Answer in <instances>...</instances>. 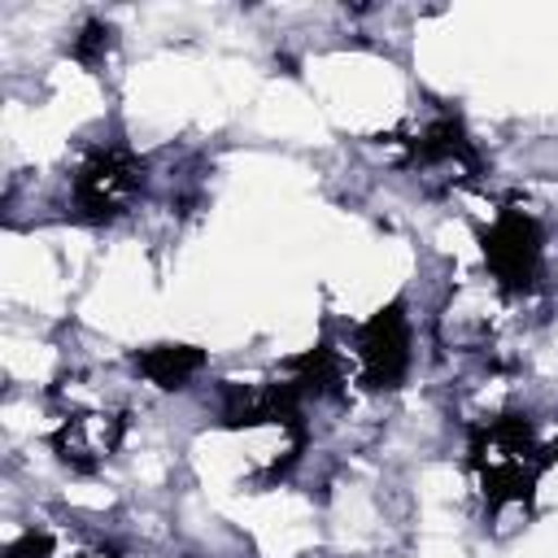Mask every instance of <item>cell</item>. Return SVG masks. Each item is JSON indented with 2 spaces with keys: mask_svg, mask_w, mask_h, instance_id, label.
Segmentation results:
<instances>
[{
  "mask_svg": "<svg viewBox=\"0 0 558 558\" xmlns=\"http://www.w3.org/2000/svg\"><path fill=\"white\" fill-rule=\"evenodd\" d=\"M466 458H471V471L480 480L488 510L527 506L545 466L554 462V453L536 440V427L527 414H501V418L471 427Z\"/></svg>",
  "mask_w": 558,
  "mask_h": 558,
  "instance_id": "cell-1",
  "label": "cell"
},
{
  "mask_svg": "<svg viewBox=\"0 0 558 558\" xmlns=\"http://www.w3.org/2000/svg\"><path fill=\"white\" fill-rule=\"evenodd\" d=\"M140 187L144 161L126 144H100L78 161L70 179V209L83 222H113L135 205Z\"/></svg>",
  "mask_w": 558,
  "mask_h": 558,
  "instance_id": "cell-2",
  "label": "cell"
},
{
  "mask_svg": "<svg viewBox=\"0 0 558 558\" xmlns=\"http://www.w3.org/2000/svg\"><path fill=\"white\" fill-rule=\"evenodd\" d=\"M484 262L493 275L497 292H532L541 279V257H545V231L527 209H497V218L480 231Z\"/></svg>",
  "mask_w": 558,
  "mask_h": 558,
  "instance_id": "cell-3",
  "label": "cell"
},
{
  "mask_svg": "<svg viewBox=\"0 0 558 558\" xmlns=\"http://www.w3.org/2000/svg\"><path fill=\"white\" fill-rule=\"evenodd\" d=\"M414 336H410V318H405V301L384 305L379 314H371L357 331H353V353H357V375L366 388L384 392L397 388L414 362Z\"/></svg>",
  "mask_w": 558,
  "mask_h": 558,
  "instance_id": "cell-4",
  "label": "cell"
},
{
  "mask_svg": "<svg viewBox=\"0 0 558 558\" xmlns=\"http://www.w3.org/2000/svg\"><path fill=\"white\" fill-rule=\"evenodd\" d=\"M405 161L414 170H440L449 179H475L484 170L466 126L453 113H440L427 126H418V135L405 140Z\"/></svg>",
  "mask_w": 558,
  "mask_h": 558,
  "instance_id": "cell-5",
  "label": "cell"
},
{
  "mask_svg": "<svg viewBox=\"0 0 558 558\" xmlns=\"http://www.w3.org/2000/svg\"><path fill=\"white\" fill-rule=\"evenodd\" d=\"M122 432H126V418L122 414H109V410H78V414H65L48 445L52 453L74 466V471H96L118 445H122Z\"/></svg>",
  "mask_w": 558,
  "mask_h": 558,
  "instance_id": "cell-6",
  "label": "cell"
},
{
  "mask_svg": "<svg viewBox=\"0 0 558 558\" xmlns=\"http://www.w3.org/2000/svg\"><path fill=\"white\" fill-rule=\"evenodd\" d=\"M131 366L153 384V388H187L201 371H205V349L196 344H148L131 353Z\"/></svg>",
  "mask_w": 558,
  "mask_h": 558,
  "instance_id": "cell-7",
  "label": "cell"
},
{
  "mask_svg": "<svg viewBox=\"0 0 558 558\" xmlns=\"http://www.w3.org/2000/svg\"><path fill=\"white\" fill-rule=\"evenodd\" d=\"M109 48H113V26L109 22H83L78 26V35L70 39V57L78 61V65H87V70H100L105 65V57H109Z\"/></svg>",
  "mask_w": 558,
  "mask_h": 558,
  "instance_id": "cell-8",
  "label": "cell"
},
{
  "mask_svg": "<svg viewBox=\"0 0 558 558\" xmlns=\"http://www.w3.org/2000/svg\"><path fill=\"white\" fill-rule=\"evenodd\" d=\"M4 558H92V554H61L48 532H22Z\"/></svg>",
  "mask_w": 558,
  "mask_h": 558,
  "instance_id": "cell-9",
  "label": "cell"
},
{
  "mask_svg": "<svg viewBox=\"0 0 558 558\" xmlns=\"http://www.w3.org/2000/svg\"><path fill=\"white\" fill-rule=\"evenodd\" d=\"M549 453H554V458H558V440H554V445H549Z\"/></svg>",
  "mask_w": 558,
  "mask_h": 558,
  "instance_id": "cell-10",
  "label": "cell"
}]
</instances>
